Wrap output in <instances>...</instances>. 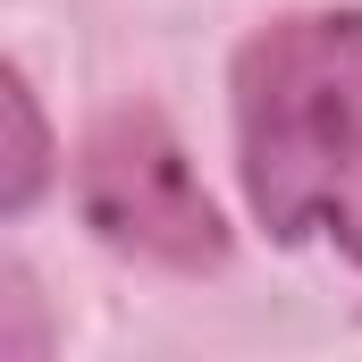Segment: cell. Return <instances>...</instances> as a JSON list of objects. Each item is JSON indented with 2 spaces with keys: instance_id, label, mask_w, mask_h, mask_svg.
<instances>
[{
  "instance_id": "7a4b0ae2",
  "label": "cell",
  "mask_w": 362,
  "mask_h": 362,
  "mask_svg": "<svg viewBox=\"0 0 362 362\" xmlns=\"http://www.w3.org/2000/svg\"><path fill=\"white\" fill-rule=\"evenodd\" d=\"M76 202H85V228L110 253L160 262V270H219L228 262V228L194 177L185 144L152 110H110L85 135Z\"/></svg>"
},
{
  "instance_id": "6da1fadb",
  "label": "cell",
  "mask_w": 362,
  "mask_h": 362,
  "mask_svg": "<svg viewBox=\"0 0 362 362\" xmlns=\"http://www.w3.org/2000/svg\"><path fill=\"white\" fill-rule=\"evenodd\" d=\"M236 177L278 245L329 236L362 270V8H303L245 34Z\"/></svg>"
},
{
  "instance_id": "3957f363",
  "label": "cell",
  "mask_w": 362,
  "mask_h": 362,
  "mask_svg": "<svg viewBox=\"0 0 362 362\" xmlns=\"http://www.w3.org/2000/svg\"><path fill=\"white\" fill-rule=\"evenodd\" d=\"M0 118H8V160H0V211L17 219V211H34V194L51 185V127H42V110H34V93H25V76H17V68L0 76Z\"/></svg>"
}]
</instances>
